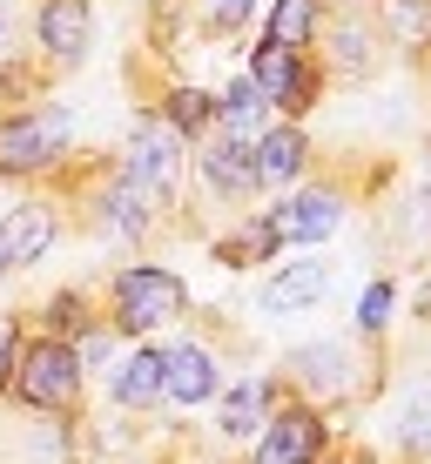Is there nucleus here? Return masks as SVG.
Returning a JSON list of instances; mask_svg holds the SVG:
<instances>
[{"label": "nucleus", "instance_id": "f257e3e1", "mask_svg": "<svg viewBox=\"0 0 431 464\" xmlns=\"http://www.w3.org/2000/svg\"><path fill=\"white\" fill-rule=\"evenodd\" d=\"M14 391H21L34 411H68L74 391H82V357H74L61 337L21 350V363H14Z\"/></svg>", "mask_w": 431, "mask_h": 464}, {"label": "nucleus", "instance_id": "f03ea898", "mask_svg": "<svg viewBox=\"0 0 431 464\" xmlns=\"http://www.w3.org/2000/svg\"><path fill=\"white\" fill-rule=\"evenodd\" d=\"M182 283L169 276V269H155V263H135V269H122L115 276V324L122 330H155V324H169V316H182Z\"/></svg>", "mask_w": 431, "mask_h": 464}, {"label": "nucleus", "instance_id": "7ed1b4c3", "mask_svg": "<svg viewBox=\"0 0 431 464\" xmlns=\"http://www.w3.org/2000/svg\"><path fill=\"white\" fill-rule=\"evenodd\" d=\"M61 141H68V115L61 108H41V115H14L0 121V169L7 175H34L61 155Z\"/></svg>", "mask_w": 431, "mask_h": 464}, {"label": "nucleus", "instance_id": "20e7f679", "mask_svg": "<svg viewBox=\"0 0 431 464\" xmlns=\"http://www.w3.org/2000/svg\"><path fill=\"white\" fill-rule=\"evenodd\" d=\"M175 175H182V135H175L169 121H135V135H129V182L149 202H162L175 188Z\"/></svg>", "mask_w": 431, "mask_h": 464}, {"label": "nucleus", "instance_id": "39448f33", "mask_svg": "<svg viewBox=\"0 0 431 464\" xmlns=\"http://www.w3.org/2000/svg\"><path fill=\"white\" fill-rule=\"evenodd\" d=\"M250 88H257L263 102H277V108H290V115H303V108H310V94H317V74L303 68L290 47H257Z\"/></svg>", "mask_w": 431, "mask_h": 464}, {"label": "nucleus", "instance_id": "423d86ee", "mask_svg": "<svg viewBox=\"0 0 431 464\" xmlns=\"http://www.w3.org/2000/svg\"><path fill=\"white\" fill-rule=\"evenodd\" d=\"M317 444H324V424H317V411H283V418H269V430H263L257 464H310Z\"/></svg>", "mask_w": 431, "mask_h": 464}, {"label": "nucleus", "instance_id": "0eeeda50", "mask_svg": "<svg viewBox=\"0 0 431 464\" xmlns=\"http://www.w3.org/2000/svg\"><path fill=\"white\" fill-rule=\"evenodd\" d=\"M338 196H324V188H317V196H297V202H283L277 216H263L269 222V236H277V243H324L330 229H338Z\"/></svg>", "mask_w": 431, "mask_h": 464}, {"label": "nucleus", "instance_id": "6e6552de", "mask_svg": "<svg viewBox=\"0 0 431 464\" xmlns=\"http://www.w3.org/2000/svg\"><path fill=\"white\" fill-rule=\"evenodd\" d=\"M88 34H94L88 0H47V7H41V47L54 61H82L88 54Z\"/></svg>", "mask_w": 431, "mask_h": 464}, {"label": "nucleus", "instance_id": "1a4fd4ad", "mask_svg": "<svg viewBox=\"0 0 431 464\" xmlns=\"http://www.w3.org/2000/svg\"><path fill=\"white\" fill-rule=\"evenodd\" d=\"M47 243H54V216H47L41 202L14 209L7 222H0V269H27Z\"/></svg>", "mask_w": 431, "mask_h": 464}, {"label": "nucleus", "instance_id": "9d476101", "mask_svg": "<svg viewBox=\"0 0 431 464\" xmlns=\"http://www.w3.org/2000/svg\"><path fill=\"white\" fill-rule=\"evenodd\" d=\"M162 391L175 397V404H202V397L216 391V363H210V350H196V343L162 350Z\"/></svg>", "mask_w": 431, "mask_h": 464}, {"label": "nucleus", "instance_id": "9b49d317", "mask_svg": "<svg viewBox=\"0 0 431 464\" xmlns=\"http://www.w3.org/2000/svg\"><path fill=\"white\" fill-rule=\"evenodd\" d=\"M324 290H330V269H324V263H290V269H277V276H269L263 310H269V316H290V310H303V303H317Z\"/></svg>", "mask_w": 431, "mask_h": 464}, {"label": "nucleus", "instance_id": "f8f14e48", "mask_svg": "<svg viewBox=\"0 0 431 464\" xmlns=\"http://www.w3.org/2000/svg\"><path fill=\"white\" fill-rule=\"evenodd\" d=\"M202 175H210L216 196H243V188H257V155H250V141H230L222 135L210 155H202Z\"/></svg>", "mask_w": 431, "mask_h": 464}, {"label": "nucleus", "instance_id": "ddd939ff", "mask_svg": "<svg viewBox=\"0 0 431 464\" xmlns=\"http://www.w3.org/2000/svg\"><path fill=\"white\" fill-rule=\"evenodd\" d=\"M250 155H257V182H290L310 149H303L297 128H263V141H257Z\"/></svg>", "mask_w": 431, "mask_h": 464}, {"label": "nucleus", "instance_id": "4468645a", "mask_svg": "<svg viewBox=\"0 0 431 464\" xmlns=\"http://www.w3.org/2000/svg\"><path fill=\"white\" fill-rule=\"evenodd\" d=\"M155 397H162V350H135L115 371V404L142 411V404H155Z\"/></svg>", "mask_w": 431, "mask_h": 464}, {"label": "nucleus", "instance_id": "2eb2a0df", "mask_svg": "<svg viewBox=\"0 0 431 464\" xmlns=\"http://www.w3.org/2000/svg\"><path fill=\"white\" fill-rule=\"evenodd\" d=\"M317 34V0H277L269 7V41L263 47H290V54H303Z\"/></svg>", "mask_w": 431, "mask_h": 464}, {"label": "nucleus", "instance_id": "dca6fc26", "mask_svg": "<svg viewBox=\"0 0 431 464\" xmlns=\"http://www.w3.org/2000/svg\"><path fill=\"white\" fill-rule=\"evenodd\" d=\"M263 108H269V102H263L257 88H250V82H236V88L216 102V115H222V128H230V141H250V135L263 128Z\"/></svg>", "mask_w": 431, "mask_h": 464}, {"label": "nucleus", "instance_id": "f3484780", "mask_svg": "<svg viewBox=\"0 0 431 464\" xmlns=\"http://www.w3.org/2000/svg\"><path fill=\"white\" fill-rule=\"evenodd\" d=\"M263 404H269V383H236V391L222 397V430H230V438H250V430L263 424Z\"/></svg>", "mask_w": 431, "mask_h": 464}, {"label": "nucleus", "instance_id": "a211bd4d", "mask_svg": "<svg viewBox=\"0 0 431 464\" xmlns=\"http://www.w3.org/2000/svg\"><path fill=\"white\" fill-rule=\"evenodd\" d=\"M297 371H303V383H317V391H344V350L338 343L297 350Z\"/></svg>", "mask_w": 431, "mask_h": 464}, {"label": "nucleus", "instance_id": "6ab92c4d", "mask_svg": "<svg viewBox=\"0 0 431 464\" xmlns=\"http://www.w3.org/2000/svg\"><path fill=\"white\" fill-rule=\"evenodd\" d=\"M210 115H216V94H202V88H175V94H169V128H175V135L202 128Z\"/></svg>", "mask_w": 431, "mask_h": 464}, {"label": "nucleus", "instance_id": "aec40b11", "mask_svg": "<svg viewBox=\"0 0 431 464\" xmlns=\"http://www.w3.org/2000/svg\"><path fill=\"white\" fill-rule=\"evenodd\" d=\"M142 202H149V196H142L135 182H122L115 196H108V229H122V236H142V229H149V209H142Z\"/></svg>", "mask_w": 431, "mask_h": 464}, {"label": "nucleus", "instance_id": "412c9836", "mask_svg": "<svg viewBox=\"0 0 431 464\" xmlns=\"http://www.w3.org/2000/svg\"><path fill=\"white\" fill-rule=\"evenodd\" d=\"M269 249H277L269 222H250V229H243V236H230V243H222L216 256H222V263H257V256H269Z\"/></svg>", "mask_w": 431, "mask_h": 464}, {"label": "nucleus", "instance_id": "4be33fe9", "mask_svg": "<svg viewBox=\"0 0 431 464\" xmlns=\"http://www.w3.org/2000/svg\"><path fill=\"white\" fill-rule=\"evenodd\" d=\"M385 316H391V283H371L364 303H358V324L364 330H385Z\"/></svg>", "mask_w": 431, "mask_h": 464}, {"label": "nucleus", "instance_id": "5701e85b", "mask_svg": "<svg viewBox=\"0 0 431 464\" xmlns=\"http://www.w3.org/2000/svg\"><path fill=\"white\" fill-rule=\"evenodd\" d=\"M405 438H411V444H431V391L411 397V411H405Z\"/></svg>", "mask_w": 431, "mask_h": 464}, {"label": "nucleus", "instance_id": "b1692460", "mask_svg": "<svg viewBox=\"0 0 431 464\" xmlns=\"http://www.w3.org/2000/svg\"><path fill=\"white\" fill-rule=\"evenodd\" d=\"M47 324H54V337H68V330L82 324V296H54L47 303Z\"/></svg>", "mask_w": 431, "mask_h": 464}, {"label": "nucleus", "instance_id": "393cba45", "mask_svg": "<svg viewBox=\"0 0 431 464\" xmlns=\"http://www.w3.org/2000/svg\"><path fill=\"white\" fill-rule=\"evenodd\" d=\"M250 21V0H210V27H243Z\"/></svg>", "mask_w": 431, "mask_h": 464}, {"label": "nucleus", "instance_id": "a878e982", "mask_svg": "<svg viewBox=\"0 0 431 464\" xmlns=\"http://www.w3.org/2000/svg\"><path fill=\"white\" fill-rule=\"evenodd\" d=\"M14 363H21V350H14V330H0V391L14 383Z\"/></svg>", "mask_w": 431, "mask_h": 464}, {"label": "nucleus", "instance_id": "bb28decb", "mask_svg": "<svg viewBox=\"0 0 431 464\" xmlns=\"http://www.w3.org/2000/svg\"><path fill=\"white\" fill-rule=\"evenodd\" d=\"M14 41V21H7V14H0V47H7Z\"/></svg>", "mask_w": 431, "mask_h": 464}, {"label": "nucleus", "instance_id": "cd10ccee", "mask_svg": "<svg viewBox=\"0 0 431 464\" xmlns=\"http://www.w3.org/2000/svg\"><path fill=\"white\" fill-rule=\"evenodd\" d=\"M425 316H431V290H425Z\"/></svg>", "mask_w": 431, "mask_h": 464}]
</instances>
